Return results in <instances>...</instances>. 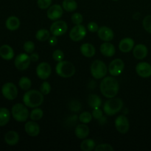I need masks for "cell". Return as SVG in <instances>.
<instances>
[{
  "label": "cell",
  "mask_w": 151,
  "mask_h": 151,
  "mask_svg": "<svg viewBox=\"0 0 151 151\" xmlns=\"http://www.w3.org/2000/svg\"><path fill=\"white\" fill-rule=\"evenodd\" d=\"M119 83L113 77H106L100 83V91L107 98L115 97L119 91Z\"/></svg>",
  "instance_id": "cell-1"
},
{
  "label": "cell",
  "mask_w": 151,
  "mask_h": 151,
  "mask_svg": "<svg viewBox=\"0 0 151 151\" xmlns=\"http://www.w3.org/2000/svg\"><path fill=\"white\" fill-rule=\"evenodd\" d=\"M23 103L27 107L37 108L41 106L44 102V94L41 91L28 90L23 96Z\"/></svg>",
  "instance_id": "cell-2"
},
{
  "label": "cell",
  "mask_w": 151,
  "mask_h": 151,
  "mask_svg": "<svg viewBox=\"0 0 151 151\" xmlns=\"http://www.w3.org/2000/svg\"><path fill=\"white\" fill-rule=\"evenodd\" d=\"M55 72L57 75L64 78H69L73 76L76 72L73 63L67 60H61L56 65Z\"/></svg>",
  "instance_id": "cell-3"
},
{
  "label": "cell",
  "mask_w": 151,
  "mask_h": 151,
  "mask_svg": "<svg viewBox=\"0 0 151 151\" xmlns=\"http://www.w3.org/2000/svg\"><path fill=\"white\" fill-rule=\"evenodd\" d=\"M123 107V102L119 98H109L103 106V111L107 116H114L120 111Z\"/></svg>",
  "instance_id": "cell-4"
},
{
  "label": "cell",
  "mask_w": 151,
  "mask_h": 151,
  "mask_svg": "<svg viewBox=\"0 0 151 151\" xmlns=\"http://www.w3.org/2000/svg\"><path fill=\"white\" fill-rule=\"evenodd\" d=\"M11 114L16 121L24 122H26L29 117V111L25 105L16 103L12 107Z\"/></svg>",
  "instance_id": "cell-5"
},
{
  "label": "cell",
  "mask_w": 151,
  "mask_h": 151,
  "mask_svg": "<svg viewBox=\"0 0 151 151\" xmlns=\"http://www.w3.org/2000/svg\"><path fill=\"white\" fill-rule=\"evenodd\" d=\"M107 67L106 63L100 60H96L91 66V75L95 79H102L107 74Z\"/></svg>",
  "instance_id": "cell-6"
},
{
  "label": "cell",
  "mask_w": 151,
  "mask_h": 151,
  "mask_svg": "<svg viewBox=\"0 0 151 151\" xmlns=\"http://www.w3.org/2000/svg\"><path fill=\"white\" fill-rule=\"evenodd\" d=\"M1 94L7 100H13L17 97L18 88L13 83H6L1 87Z\"/></svg>",
  "instance_id": "cell-7"
},
{
  "label": "cell",
  "mask_w": 151,
  "mask_h": 151,
  "mask_svg": "<svg viewBox=\"0 0 151 151\" xmlns=\"http://www.w3.org/2000/svg\"><path fill=\"white\" fill-rule=\"evenodd\" d=\"M30 57L26 53H21L18 55L14 60V64L16 69L20 71L26 70L30 65Z\"/></svg>",
  "instance_id": "cell-8"
},
{
  "label": "cell",
  "mask_w": 151,
  "mask_h": 151,
  "mask_svg": "<svg viewBox=\"0 0 151 151\" xmlns=\"http://www.w3.org/2000/svg\"><path fill=\"white\" fill-rule=\"evenodd\" d=\"M86 35V28L82 24L75 25L69 32V37L73 41L78 42L85 38Z\"/></svg>",
  "instance_id": "cell-9"
},
{
  "label": "cell",
  "mask_w": 151,
  "mask_h": 151,
  "mask_svg": "<svg viewBox=\"0 0 151 151\" xmlns=\"http://www.w3.org/2000/svg\"><path fill=\"white\" fill-rule=\"evenodd\" d=\"M124 68H125V63L122 59H114L109 64V73L111 75V76H119L123 72Z\"/></svg>",
  "instance_id": "cell-10"
},
{
  "label": "cell",
  "mask_w": 151,
  "mask_h": 151,
  "mask_svg": "<svg viewBox=\"0 0 151 151\" xmlns=\"http://www.w3.org/2000/svg\"><path fill=\"white\" fill-rule=\"evenodd\" d=\"M115 127L118 132L125 134L128 132L130 128L129 120L125 115H120L115 119Z\"/></svg>",
  "instance_id": "cell-11"
},
{
  "label": "cell",
  "mask_w": 151,
  "mask_h": 151,
  "mask_svg": "<svg viewBox=\"0 0 151 151\" xmlns=\"http://www.w3.org/2000/svg\"><path fill=\"white\" fill-rule=\"evenodd\" d=\"M67 29V24L63 21H56L50 26V32L55 36H61L64 35Z\"/></svg>",
  "instance_id": "cell-12"
},
{
  "label": "cell",
  "mask_w": 151,
  "mask_h": 151,
  "mask_svg": "<svg viewBox=\"0 0 151 151\" xmlns=\"http://www.w3.org/2000/svg\"><path fill=\"white\" fill-rule=\"evenodd\" d=\"M52 73L51 66L47 62L39 63L36 68L37 76L41 80H47Z\"/></svg>",
  "instance_id": "cell-13"
},
{
  "label": "cell",
  "mask_w": 151,
  "mask_h": 151,
  "mask_svg": "<svg viewBox=\"0 0 151 151\" xmlns=\"http://www.w3.org/2000/svg\"><path fill=\"white\" fill-rule=\"evenodd\" d=\"M63 8L59 4H53L47 10V17L52 21H57L63 16Z\"/></svg>",
  "instance_id": "cell-14"
},
{
  "label": "cell",
  "mask_w": 151,
  "mask_h": 151,
  "mask_svg": "<svg viewBox=\"0 0 151 151\" xmlns=\"http://www.w3.org/2000/svg\"><path fill=\"white\" fill-rule=\"evenodd\" d=\"M136 71L139 76L147 78L151 76V65L147 62H140L136 66Z\"/></svg>",
  "instance_id": "cell-15"
},
{
  "label": "cell",
  "mask_w": 151,
  "mask_h": 151,
  "mask_svg": "<svg viewBox=\"0 0 151 151\" xmlns=\"http://www.w3.org/2000/svg\"><path fill=\"white\" fill-rule=\"evenodd\" d=\"M97 35L100 39L104 41H107V42L112 41L114 37V33L113 30L111 28L106 26H103L99 28L98 31H97Z\"/></svg>",
  "instance_id": "cell-16"
},
{
  "label": "cell",
  "mask_w": 151,
  "mask_h": 151,
  "mask_svg": "<svg viewBox=\"0 0 151 151\" xmlns=\"http://www.w3.org/2000/svg\"><path fill=\"white\" fill-rule=\"evenodd\" d=\"M24 130L27 134L29 137H37L40 134V126L35 121H29L27 122L24 125Z\"/></svg>",
  "instance_id": "cell-17"
},
{
  "label": "cell",
  "mask_w": 151,
  "mask_h": 151,
  "mask_svg": "<svg viewBox=\"0 0 151 151\" xmlns=\"http://www.w3.org/2000/svg\"><path fill=\"white\" fill-rule=\"evenodd\" d=\"M148 53V50L145 44H139L134 46L133 49V55L138 60H142L145 58Z\"/></svg>",
  "instance_id": "cell-18"
},
{
  "label": "cell",
  "mask_w": 151,
  "mask_h": 151,
  "mask_svg": "<svg viewBox=\"0 0 151 151\" xmlns=\"http://www.w3.org/2000/svg\"><path fill=\"white\" fill-rule=\"evenodd\" d=\"M134 47V41L131 38H125L120 41L119 49L122 52H129Z\"/></svg>",
  "instance_id": "cell-19"
},
{
  "label": "cell",
  "mask_w": 151,
  "mask_h": 151,
  "mask_svg": "<svg viewBox=\"0 0 151 151\" xmlns=\"http://www.w3.org/2000/svg\"><path fill=\"white\" fill-rule=\"evenodd\" d=\"M14 51L10 45L4 44L0 47V57L5 60H10L14 57Z\"/></svg>",
  "instance_id": "cell-20"
},
{
  "label": "cell",
  "mask_w": 151,
  "mask_h": 151,
  "mask_svg": "<svg viewBox=\"0 0 151 151\" xmlns=\"http://www.w3.org/2000/svg\"><path fill=\"white\" fill-rule=\"evenodd\" d=\"M4 142L10 146H14L19 142V135L16 131H10L4 135Z\"/></svg>",
  "instance_id": "cell-21"
},
{
  "label": "cell",
  "mask_w": 151,
  "mask_h": 151,
  "mask_svg": "<svg viewBox=\"0 0 151 151\" xmlns=\"http://www.w3.org/2000/svg\"><path fill=\"white\" fill-rule=\"evenodd\" d=\"M75 133L78 139H86L89 134V128L87 126L86 124H80V125H77V127L75 128Z\"/></svg>",
  "instance_id": "cell-22"
},
{
  "label": "cell",
  "mask_w": 151,
  "mask_h": 151,
  "mask_svg": "<svg viewBox=\"0 0 151 151\" xmlns=\"http://www.w3.org/2000/svg\"><path fill=\"white\" fill-rule=\"evenodd\" d=\"M100 52L106 57H112L114 55L116 50L113 44L106 41L100 47Z\"/></svg>",
  "instance_id": "cell-23"
},
{
  "label": "cell",
  "mask_w": 151,
  "mask_h": 151,
  "mask_svg": "<svg viewBox=\"0 0 151 151\" xmlns=\"http://www.w3.org/2000/svg\"><path fill=\"white\" fill-rule=\"evenodd\" d=\"M5 26L9 30L15 31L19 29V27H20V20L16 16H10L6 20Z\"/></svg>",
  "instance_id": "cell-24"
},
{
  "label": "cell",
  "mask_w": 151,
  "mask_h": 151,
  "mask_svg": "<svg viewBox=\"0 0 151 151\" xmlns=\"http://www.w3.org/2000/svg\"><path fill=\"white\" fill-rule=\"evenodd\" d=\"M81 52L84 57L92 58L95 55L96 50L92 44L89 43H85L81 45Z\"/></svg>",
  "instance_id": "cell-25"
},
{
  "label": "cell",
  "mask_w": 151,
  "mask_h": 151,
  "mask_svg": "<svg viewBox=\"0 0 151 151\" xmlns=\"http://www.w3.org/2000/svg\"><path fill=\"white\" fill-rule=\"evenodd\" d=\"M10 119V112L7 108H0V127L4 126Z\"/></svg>",
  "instance_id": "cell-26"
},
{
  "label": "cell",
  "mask_w": 151,
  "mask_h": 151,
  "mask_svg": "<svg viewBox=\"0 0 151 151\" xmlns=\"http://www.w3.org/2000/svg\"><path fill=\"white\" fill-rule=\"evenodd\" d=\"M88 104L93 109L96 108H100L102 104V100L98 95L91 94L88 97Z\"/></svg>",
  "instance_id": "cell-27"
},
{
  "label": "cell",
  "mask_w": 151,
  "mask_h": 151,
  "mask_svg": "<svg viewBox=\"0 0 151 151\" xmlns=\"http://www.w3.org/2000/svg\"><path fill=\"white\" fill-rule=\"evenodd\" d=\"M95 142L91 139H84L81 144V149L83 151H91L95 148Z\"/></svg>",
  "instance_id": "cell-28"
},
{
  "label": "cell",
  "mask_w": 151,
  "mask_h": 151,
  "mask_svg": "<svg viewBox=\"0 0 151 151\" xmlns=\"http://www.w3.org/2000/svg\"><path fill=\"white\" fill-rule=\"evenodd\" d=\"M62 7L66 11L73 12L78 7V4L75 0H63L62 3Z\"/></svg>",
  "instance_id": "cell-29"
},
{
  "label": "cell",
  "mask_w": 151,
  "mask_h": 151,
  "mask_svg": "<svg viewBox=\"0 0 151 151\" xmlns=\"http://www.w3.org/2000/svg\"><path fill=\"white\" fill-rule=\"evenodd\" d=\"M50 31L47 30L46 29H41L36 32L35 38L39 41H46L50 38Z\"/></svg>",
  "instance_id": "cell-30"
},
{
  "label": "cell",
  "mask_w": 151,
  "mask_h": 151,
  "mask_svg": "<svg viewBox=\"0 0 151 151\" xmlns=\"http://www.w3.org/2000/svg\"><path fill=\"white\" fill-rule=\"evenodd\" d=\"M19 86L24 91H28L32 86V82L27 77H22L19 80Z\"/></svg>",
  "instance_id": "cell-31"
},
{
  "label": "cell",
  "mask_w": 151,
  "mask_h": 151,
  "mask_svg": "<svg viewBox=\"0 0 151 151\" xmlns=\"http://www.w3.org/2000/svg\"><path fill=\"white\" fill-rule=\"evenodd\" d=\"M43 116H44V112L41 109H38V107L34 108V109L29 114V117L33 121L40 120L43 117Z\"/></svg>",
  "instance_id": "cell-32"
},
{
  "label": "cell",
  "mask_w": 151,
  "mask_h": 151,
  "mask_svg": "<svg viewBox=\"0 0 151 151\" xmlns=\"http://www.w3.org/2000/svg\"><path fill=\"white\" fill-rule=\"evenodd\" d=\"M93 116L91 113L88 111H84L83 113L81 114V115L79 116V120L80 122H81L82 123L88 124L89 122H91L92 120Z\"/></svg>",
  "instance_id": "cell-33"
},
{
  "label": "cell",
  "mask_w": 151,
  "mask_h": 151,
  "mask_svg": "<svg viewBox=\"0 0 151 151\" xmlns=\"http://www.w3.org/2000/svg\"><path fill=\"white\" fill-rule=\"evenodd\" d=\"M81 104L78 100H74L69 103V108L70 109V110L73 112H78L81 111Z\"/></svg>",
  "instance_id": "cell-34"
},
{
  "label": "cell",
  "mask_w": 151,
  "mask_h": 151,
  "mask_svg": "<svg viewBox=\"0 0 151 151\" xmlns=\"http://www.w3.org/2000/svg\"><path fill=\"white\" fill-rule=\"evenodd\" d=\"M40 91L44 95H47L51 91V86L47 81H44L40 86Z\"/></svg>",
  "instance_id": "cell-35"
},
{
  "label": "cell",
  "mask_w": 151,
  "mask_h": 151,
  "mask_svg": "<svg viewBox=\"0 0 151 151\" xmlns=\"http://www.w3.org/2000/svg\"><path fill=\"white\" fill-rule=\"evenodd\" d=\"M143 27L149 33H151V15L145 16L142 22Z\"/></svg>",
  "instance_id": "cell-36"
},
{
  "label": "cell",
  "mask_w": 151,
  "mask_h": 151,
  "mask_svg": "<svg viewBox=\"0 0 151 151\" xmlns=\"http://www.w3.org/2000/svg\"><path fill=\"white\" fill-rule=\"evenodd\" d=\"M52 0H38L37 4H38V7L41 10H45V9L49 8L51 6Z\"/></svg>",
  "instance_id": "cell-37"
},
{
  "label": "cell",
  "mask_w": 151,
  "mask_h": 151,
  "mask_svg": "<svg viewBox=\"0 0 151 151\" xmlns=\"http://www.w3.org/2000/svg\"><path fill=\"white\" fill-rule=\"evenodd\" d=\"M52 58L55 61L60 62L61 60H63L64 59V53L60 50H56L55 51L53 52Z\"/></svg>",
  "instance_id": "cell-38"
},
{
  "label": "cell",
  "mask_w": 151,
  "mask_h": 151,
  "mask_svg": "<svg viewBox=\"0 0 151 151\" xmlns=\"http://www.w3.org/2000/svg\"><path fill=\"white\" fill-rule=\"evenodd\" d=\"M24 50L27 53H32L35 50V44L31 41H27L24 44Z\"/></svg>",
  "instance_id": "cell-39"
},
{
  "label": "cell",
  "mask_w": 151,
  "mask_h": 151,
  "mask_svg": "<svg viewBox=\"0 0 151 151\" xmlns=\"http://www.w3.org/2000/svg\"><path fill=\"white\" fill-rule=\"evenodd\" d=\"M95 151H114V148L109 144H100L98 145L94 148Z\"/></svg>",
  "instance_id": "cell-40"
},
{
  "label": "cell",
  "mask_w": 151,
  "mask_h": 151,
  "mask_svg": "<svg viewBox=\"0 0 151 151\" xmlns=\"http://www.w3.org/2000/svg\"><path fill=\"white\" fill-rule=\"evenodd\" d=\"M83 20V16L81 13H75L72 16V22H73L75 25L81 24Z\"/></svg>",
  "instance_id": "cell-41"
},
{
  "label": "cell",
  "mask_w": 151,
  "mask_h": 151,
  "mask_svg": "<svg viewBox=\"0 0 151 151\" xmlns=\"http://www.w3.org/2000/svg\"><path fill=\"white\" fill-rule=\"evenodd\" d=\"M78 119H79V117H78L77 115H71L70 116H69V117L66 119V125L70 127L73 126L75 123H77Z\"/></svg>",
  "instance_id": "cell-42"
},
{
  "label": "cell",
  "mask_w": 151,
  "mask_h": 151,
  "mask_svg": "<svg viewBox=\"0 0 151 151\" xmlns=\"http://www.w3.org/2000/svg\"><path fill=\"white\" fill-rule=\"evenodd\" d=\"M91 114H92L93 117H94V119H97V120H98L99 119H100V118L103 116V111H102V110L100 109V108H96V109H94Z\"/></svg>",
  "instance_id": "cell-43"
},
{
  "label": "cell",
  "mask_w": 151,
  "mask_h": 151,
  "mask_svg": "<svg viewBox=\"0 0 151 151\" xmlns=\"http://www.w3.org/2000/svg\"><path fill=\"white\" fill-rule=\"evenodd\" d=\"M87 28H88V29L90 31V32H97V31H98L99 28L100 27H99L98 24H97L96 22H89V23L88 24Z\"/></svg>",
  "instance_id": "cell-44"
},
{
  "label": "cell",
  "mask_w": 151,
  "mask_h": 151,
  "mask_svg": "<svg viewBox=\"0 0 151 151\" xmlns=\"http://www.w3.org/2000/svg\"><path fill=\"white\" fill-rule=\"evenodd\" d=\"M56 37L57 36H55V35L50 37L48 39V43L50 46H55L58 44V39Z\"/></svg>",
  "instance_id": "cell-45"
},
{
  "label": "cell",
  "mask_w": 151,
  "mask_h": 151,
  "mask_svg": "<svg viewBox=\"0 0 151 151\" xmlns=\"http://www.w3.org/2000/svg\"><path fill=\"white\" fill-rule=\"evenodd\" d=\"M29 57H30L31 61H32V62L38 61V59H39V55H38L35 52H32Z\"/></svg>",
  "instance_id": "cell-46"
},
{
  "label": "cell",
  "mask_w": 151,
  "mask_h": 151,
  "mask_svg": "<svg viewBox=\"0 0 151 151\" xmlns=\"http://www.w3.org/2000/svg\"><path fill=\"white\" fill-rule=\"evenodd\" d=\"M106 121H107V118H106L105 116H103L100 119H98V123L100 124V125H103L106 123Z\"/></svg>",
  "instance_id": "cell-47"
},
{
  "label": "cell",
  "mask_w": 151,
  "mask_h": 151,
  "mask_svg": "<svg viewBox=\"0 0 151 151\" xmlns=\"http://www.w3.org/2000/svg\"><path fill=\"white\" fill-rule=\"evenodd\" d=\"M139 13H137L136 14H134V19H138L139 17Z\"/></svg>",
  "instance_id": "cell-48"
},
{
  "label": "cell",
  "mask_w": 151,
  "mask_h": 151,
  "mask_svg": "<svg viewBox=\"0 0 151 151\" xmlns=\"http://www.w3.org/2000/svg\"><path fill=\"white\" fill-rule=\"evenodd\" d=\"M113 1H119V0H113Z\"/></svg>",
  "instance_id": "cell-49"
}]
</instances>
